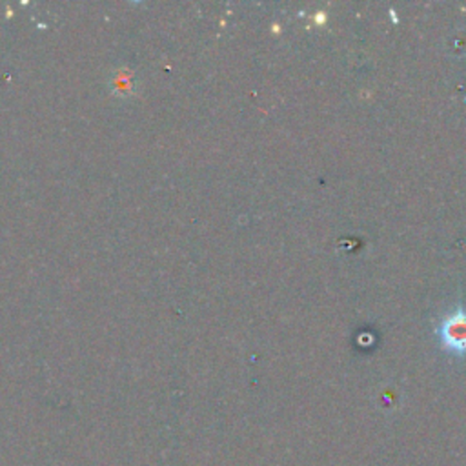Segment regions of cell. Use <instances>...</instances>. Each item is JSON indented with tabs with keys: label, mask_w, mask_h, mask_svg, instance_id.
I'll use <instances>...</instances> for the list:
<instances>
[{
	"label": "cell",
	"mask_w": 466,
	"mask_h": 466,
	"mask_svg": "<svg viewBox=\"0 0 466 466\" xmlns=\"http://www.w3.org/2000/svg\"><path fill=\"white\" fill-rule=\"evenodd\" d=\"M441 341L442 344L455 353L466 352V312L457 310L448 315L441 324Z\"/></svg>",
	"instance_id": "cell-1"
},
{
	"label": "cell",
	"mask_w": 466,
	"mask_h": 466,
	"mask_svg": "<svg viewBox=\"0 0 466 466\" xmlns=\"http://www.w3.org/2000/svg\"><path fill=\"white\" fill-rule=\"evenodd\" d=\"M110 90H112L114 95L123 97V99L134 95V94L137 92L135 75H134L132 72H128V70H119V72H115L114 79L110 81Z\"/></svg>",
	"instance_id": "cell-2"
}]
</instances>
